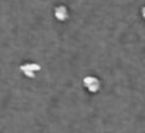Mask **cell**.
Segmentation results:
<instances>
[{"label":"cell","instance_id":"cell-3","mask_svg":"<svg viewBox=\"0 0 145 133\" xmlns=\"http://www.w3.org/2000/svg\"><path fill=\"white\" fill-rule=\"evenodd\" d=\"M68 9L65 7V6H57L56 9H54V17H56V20H58V22H65V20H68Z\"/></svg>","mask_w":145,"mask_h":133},{"label":"cell","instance_id":"cell-1","mask_svg":"<svg viewBox=\"0 0 145 133\" xmlns=\"http://www.w3.org/2000/svg\"><path fill=\"white\" fill-rule=\"evenodd\" d=\"M83 85L91 93H97L100 90V87H101V82L95 76H86L84 80H83Z\"/></svg>","mask_w":145,"mask_h":133},{"label":"cell","instance_id":"cell-2","mask_svg":"<svg viewBox=\"0 0 145 133\" xmlns=\"http://www.w3.org/2000/svg\"><path fill=\"white\" fill-rule=\"evenodd\" d=\"M22 72L27 76V77H34V75L40 70V66L37 63H26L22 66Z\"/></svg>","mask_w":145,"mask_h":133},{"label":"cell","instance_id":"cell-4","mask_svg":"<svg viewBox=\"0 0 145 133\" xmlns=\"http://www.w3.org/2000/svg\"><path fill=\"white\" fill-rule=\"evenodd\" d=\"M141 16H142V19L145 20V7H142V9H141Z\"/></svg>","mask_w":145,"mask_h":133}]
</instances>
